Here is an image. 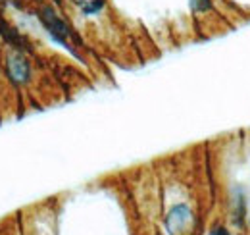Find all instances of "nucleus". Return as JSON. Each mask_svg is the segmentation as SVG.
Segmentation results:
<instances>
[{
	"instance_id": "5",
	"label": "nucleus",
	"mask_w": 250,
	"mask_h": 235,
	"mask_svg": "<svg viewBox=\"0 0 250 235\" xmlns=\"http://www.w3.org/2000/svg\"><path fill=\"white\" fill-rule=\"evenodd\" d=\"M188 6L192 10V14L200 16V14H208L214 8V2L212 0H188Z\"/></svg>"
},
{
	"instance_id": "3",
	"label": "nucleus",
	"mask_w": 250,
	"mask_h": 235,
	"mask_svg": "<svg viewBox=\"0 0 250 235\" xmlns=\"http://www.w3.org/2000/svg\"><path fill=\"white\" fill-rule=\"evenodd\" d=\"M6 71H8V77L14 83L21 85V83H27L29 73H31V68H29V62L25 60L23 54L14 52V54H10L6 58Z\"/></svg>"
},
{
	"instance_id": "6",
	"label": "nucleus",
	"mask_w": 250,
	"mask_h": 235,
	"mask_svg": "<svg viewBox=\"0 0 250 235\" xmlns=\"http://www.w3.org/2000/svg\"><path fill=\"white\" fill-rule=\"evenodd\" d=\"M208 235H229V234H227V230H225V228H214Z\"/></svg>"
},
{
	"instance_id": "4",
	"label": "nucleus",
	"mask_w": 250,
	"mask_h": 235,
	"mask_svg": "<svg viewBox=\"0 0 250 235\" xmlns=\"http://www.w3.org/2000/svg\"><path fill=\"white\" fill-rule=\"evenodd\" d=\"M75 4L83 12V16H96L104 10L106 0H75Z\"/></svg>"
},
{
	"instance_id": "2",
	"label": "nucleus",
	"mask_w": 250,
	"mask_h": 235,
	"mask_svg": "<svg viewBox=\"0 0 250 235\" xmlns=\"http://www.w3.org/2000/svg\"><path fill=\"white\" fill-rule=\"evenodd\" d=\"M166 230L169 235H183L188 230V226L192 224V210L187 203H179V205L171 206V210L166 216Z\"/></svg>"
},
{
	"instance_id": "1",
	"label": "nucleus",
	"mask_w": 250,
	"mask_h": 235,
	"mask_svg": "<svg viewBox=\"0 0 250 235\" xmlns=\"http://www.w3.org/2000/svg\"><path fill=\"white\" fill-rule=\"evenodd\" d=\"M39 20L42 22L44 29L48 31V35H50L56 43H60L63 47L69 45L71 29H69V25L65 24V20H63L62 16H60L52 6H42V8L39 10Z\"/></svg>"
}]
</instances>
